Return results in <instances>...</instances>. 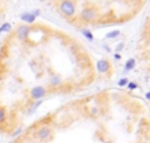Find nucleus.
<instances>
[{
    "label": "nucleus",
    "mask_w": 150,
    "mask_h": 143,
    "mask_svg": "<svg viewBox=\"0 0 150 143\" xmlns=\"http://www.w3.org/2000/svg\"><path fill=\"white\" fill-rule=\"evenodd\" d=\"M59 12L63 17L73 18L76 13V3L75 0H63L59 4Z\"/></svg>",
    "instance_id": "1"
},
{
    "label": "nucleus",
    "mask_w": 150,
    "mask_h": 143,
    "mask_svg": "<svg viewBox=\"0 0 150 143\" xmlns=\"http://www.w3.org/2000/svg\"><path fill=\"white\" fill-rule=\"evenodd\" d=\"M34 138H36L38 142H49L50 139L53 138V129L47 125L41 126V128L36 131Z\"/></svg>",
    "instance_id": "2"
},
{
    "label": "nucleus",
    "mask_w": 150,
    "mask_h": 143,
    "mask_svg": "<svg viewBox=\"0 0 150 143\" xmlns=\"http://www.w3.org/2000/svg\"><path fill=\"white\" fill-rule=\"evenodd\" d=\"M96 16H98V11L93 7H86L82 9L80 12V20L84 21V22H93L96 20Z\"/></svg>",
    "instance_id": "3"
},
{
    "label": "nucleus",
    "mask_w": 150,
    "mask_h": 143,
    "mask_svg": "<svg viewBox=\"0 0 150 143\" xmlns=\"http://www.w3.org/2000/svg\"><path fill=\"white\" fill-rule=\"evenodd\" d=\"M47 95V89L42 86H37L33 87V88L29 91V97H30L33 101H38V100H42L45 96Z\"/></svg>",
    "instance_id": "4"
},
{
    "label": "nucleus",
    "mask_w": 150,
    "mask_h": 143,
    "mask_svg": "<svg viewBox=\"0 0 150 143\" xmlns=\"http://www.w3.org/2000/svg\"><path fill=\"white\" fill-rule=\"evenodd\" d=\"M40 15V11H32V12H24L20 15V20L24 21L25 24H33L36 21V17Z\"/></svg>",
    "instance_id": "5"
},
{
    "label": "nucleus",
    "mask_w": 150,
    "mask_h": 143,
    "mask_svg": "<svg viewBox=\"0 0 150 143\" xmlns=\"http://www.w3.org/2000/svg\"><path fill=\"white\" fill-rule=\"evenodd\" d=\"M29 34H30V26L29 25H20L16 29V37L20 41H25L29 37Z\"/></svg>",
    "instance_id": "6"
},
{
    "label": "nucleus",
    "mask_w": 150,
    "mask_h": 143,
    "mask_svg": "<svg viewBox=\"0 0 150 143\" xmlns=\"http://www.w3.org/2000/svg\"><path fill=\"white\" fill-rule=\"evenodd\" d=\"M96 68H98V71L100 74H107L109 70H111V63H109V60H107V59H100V60H98V63H96Z\"/></svg>",
    "instance_id": "7"
},
{
    "label": "nucleus",
    "mask_w": 150,
    "mask_h": 143,
    "mask_svg": "<svg viewBox=\"0 0 150 143\" xmlns=\"http://www.w3.org/2000/svg\"><path fill=\"white\" fill-rule=\"evenodd\" d=\"M62 83H63V80H62V78L61 76H58V75H53V76H50L49 78V86L50 87H59V86H62Z\"/></svg>",
    "instance_id": "8"
},
{
    "label": "nucleus",
    "mask_w": 150,
    "mask_h": 143,
    "mask_svg": "<svg viewBox=\"0 0 150 143\" xmlns=\"http://www.w3.org/2000/svg\"><path fill=\"white\" fill-rule=\"evenodd\" d=\"M41 104H42V100H38V101H34L33 104H32L30 107H29V109L26 110V114H28V116L33 114V113L36 112L37 109H38V107H40V105H41Z\"/></svg>",
    "instance_id": "9"
},
{
    "label": "nucleus",
    "mask_w": 150,
    "mask_h": 143,
    "mask_svg": "<svg viewBox=\"0 0 150 143\" xmlns=\"http://www.w3.org/2000/svg\"><path fill=\"white\" fill-rule=\"evenodd\" d=\"M8 120V113H7V109L3 107H0V125L5 122Z\"/></svg>",
    "instance_id": "10"
},
{
    "label": "nucleus",
    "mask_w": 150,
    "mask_h": 143,
    "mask_svg": "<svg viewBox=\"0 0 150 143\" xmlns=\"http://www.w3.org/2000/svg\"><path fill=\"white\" fill-rule=\"evenodd\" d=\"M12 30V24L11 22H4L1 26H0V34L1 33H9Z\"/></svg>",
    "instance_id": "11"
},
{
    "label": "nucleus",
    "mask_w": 150,
    "mask_h": 143,
    "mask_svg": "<svg viewBox=\"0 0 150 143\" xmlns=\"http://www.w3.org/2000/svg\"><path fill=\"white\" fill-rule=\"evenodd\" d=\"M136 66V59H133V58H130V59L127 60V63H125V71H132L133 68H134Z\"/></svg>",
    "instance_id": "12"
},
{
    "label": "nucleus",
    "mask_w": 150,
    "mask_h": 143,
    "mask_svg": "<svg viewBox=\"0 0 150 143\" xmlns=\"http://www.w3.org/2000/svg\"><path fill=\"white\" fill-rule=\"evenodd\" d=\"M120 33H121V32H120V30H113V32H109V33L105 36V38H107V39H113V38H117V37L120 36Z\"/></svg>",
    "instance_id": "13"
},
{
    "label": "nucleus",
    "mask_w": 150,
    "mask_h": 143,
    "mask_svg": "<svg viewBox=\"0 0 150 143\" xmlns=\"http://www.w3.org/2000/svg\"><path fill=\"white\" fill-rule=\"evenodd\" d=\"M82 33H83V36H84L87 39H90V41H93V36H92V33H91L90 30H87V29H83Z\"/></svg>",
    "instance_id": "14"
},
{
    "label": "nucleus",
    "mask_w": 150,
    "mask_h": 143,
    "mask_svg": "<svg viewBox=\"0 0 150 143\" xmlns=\"http://www.w3.org/2000/svg\"><path fill=\"white\" fill-rule=\"evenodd\" d=\"M127 86H128V88H129V89H136L138 87L137 83H134V81H130V83H128Z\"/></svg>",
    "instance_id": "15"
},
{
    "label": "nucleus",
    "mask_w": 150,
    "mask_h": 143,
    "mask_svg": "<svg viewBox=\"0 0 150 143\" xmlns=\"http://www.w3.org/2000/svg\"><path fill=\"white\" fill-rule=\"evenodd\" d=\"M128 83H129V81H128V79H121V80H119V86H120V87L127 86Z\"/></svg>",
    "instance_id": "16"
},
{
    "label": "nucleus",
    "mask_w": 150,
    "mask_h": 143,
    "mask_svg": "<svg viewBox=\"0 0 150 143\" xmlns=\"http://www.w3.org/2000/svg\"><path fill=\"white\" fill-rule=\"evenodd\" d=\"M21 133H23V129H21V128H18L17 130H16V131H13V133H12V137H17V135H20Z\"/></svg>",
    "instance_id": "17"
},
{
    "label": "nucleus",
    "mask_w": 150,
    "mask_h": 143,
    "mask_svg": "<svg viewBox=\"0 0 150 143\" xmlns=\"http://www.w3.org/2000/svg\"><path fill=\"white\" fill-rule=\"evenodd\" d=\"M122 49H124V43H119V46L116 47V53H119L120 50H122Z\"/></svg>",
    "instance_id": "18"
},
{
    "label": "nucleus",
    "mask_w": 150,
    "mask_h": 143,
    "mask_svg": "<svg viewBox=\"0 0 150 143\" xmlns=\"http://www.w3.org/2000/svg\"><path fill=\"white\" fill-rule=\"evenodd\" d=\"M115 58H116V59H120V58H121V55H120L119 53H116V54H115Z\"/></svg>",
    "instance_id": "19"
},
{
    "label": "nucleus",
    "mask_w": 150,
    "mask_h": 143,
    "mask_svg": "<svg viewBox=\"0 0 150 143\" xmlns=\"http://www.w3.org/2000/svg\"><path fill=\"white\" fill-rule=\"evenodd\" d=\"M145 97H146V99H148V100H150V91L148 92V93H146L145 95Z\"/></svg>",
    "instance_id": "20"
},
{
    "label": "nucleus",
    "mask_w": 150,
    "mask_h": 143,
    "mask_svg": "<svg viewBox=\"0 0 150 143\" xmlns=\"http://www.w3.org/2000/svg\"><path fill=\"white\" fill-rule=\"evenodd\" d=\"M24 143H33V142H24Z\"/></svg>",
    "instance_id": "21"
},
{
    "label": "nucleus",
    "mask_w": 150,
    "mask_h": 143,
    "mask_svg": "<svg viewBox=\"0 0 150 143\" xmlns=\"http://www.w3.org/2000/svg\"><path fill=\"white\" fill-rule=\"evenodd\" d=\"M45 1H50V0H45Z\"/></svg>",
    "instance_id": "22"
},
{
    "label": "nucleus",
    "mask_w": 150,
    "mask_h": 143,
    "mask_svg": "<svg viewBox=\"0 0 150 143\" xmlns=\"http://www.w3.org/2000/svg\"><path fill=\"white\" fill-rule=\"evenodd\" d=\"M130 1H136V0H130Z\"/></svg>",
    "instance_id": "23"
},
{
    "label": "nucleus",
    "mask_w": 150,
    "mask_h": 143,
    "mask_svg": "<svg viewBox=\"0 0 150 143\" xmlns=\"http://www.w3.org/2000/svg\"><path fill=\"white\" fill-rule=\"evenodd\" d=\"M59 1H63V0H59Z\"/></svg>",
    "instance_id": "24"
}]
</instances>
